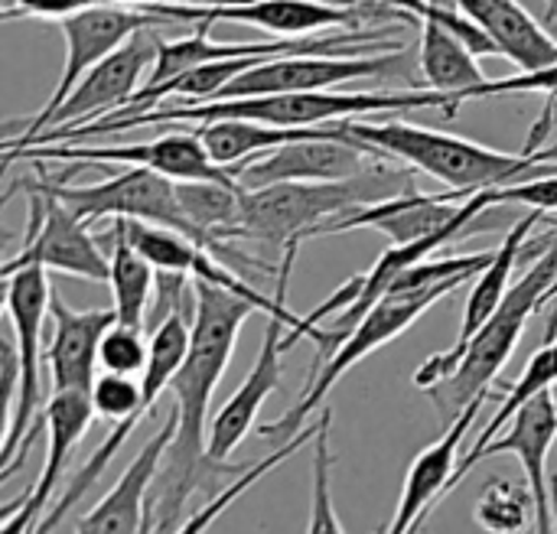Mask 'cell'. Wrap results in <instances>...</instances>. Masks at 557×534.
<instances>
[{"mask_svg":"<svg viewBox=\"0 0 557 534\" xmlns=\"http://www.w3.org/2000/svg\"><path fill=\"white\" fill-rule=\"evenodd\" d=\"M473 519L486 534H525L539 519L535 496L529 486L490 480L483 486V496L476 499Z\"/></svg>","mask_w":557,"mask_h":534,"instance_id":"4316f807","label":"cell"},{"mask_svg":"<svg viewBox=\"0 0 557 534\" xmlns=\"http://www.w3.org/2000/svg\"><path fill=\"white\" fill-rule=\"evenodd\" d=\"M196 313L189 352L170 382L176 434L163 454L160 473L153 480L150 509H153V534H173L186 519V506L193 493L212 489L219 480H235L255 463H219L209 454V405L212 395L232 362L238 333L251 310H258L248 297H238L209 281H193Z\"/></svg>","mask_w":557,"mask_h":534,"instance_id":"6da1fadb","label":"cell"},{"mask_svg":"<svg viewBox=\"0 0 557 534\" xmlns=\"http://www.w3.org/2000/svg\"><path fill=\"white\" fill-rule=\"evenodd\" d=\"M72 160V163H124V166H147L176 183L212 179V183H238L232 170L219 166L202 137L196 131H170L163 137L144 144H114V147H78V144H42L23 147L7 153L10 160Z\"/></svg>","mask_w":557,"mask_h":534,"instance_id":"7c38bea8","label":"cell"},{"mask_svg":"<svg viewBox=\"0 0 557 534\" xmlns=\"http://www.w3.org/2000/svg\"><path fill=\"white\" fill-rule=\"evenodd\" d=\"M150 362V339L144 336L140 326H127V323H114L104 339H101V352H98V365L101 372H117V375H144Z\"/></svg>","mask_w":557,"mask_h":534,"instance_id":"f546056e","label":"cell"},{"mask_svg":"<svg viewBox=\"0 0 557 534\" xmlns=\"http://www.w3.org/2000/svg\"><path fill=\"white\" fill-rule=\"evenodd\" d=\"M121 3H131V7H150V0H121Z\"/></svg>","mask_w":557,"mask_h":534,"instance_id":"d590c367","label":"cell"},{"mask_svg":"<svg viewBox=\"0 0 557 534\" xmlns=\"http://www.w3.org/2000/svg\"><path fill=\"white\" fill-rule=\"evenodd\" d=\"M343 134L362 147H372L382 157L401 160L411 170L428 173L441 186L450 189L457 202L509 186L516 179H535L557 173V163L545 160V150L539 153H503L493 147H483L476 140H463L434 127H418L405 121H362L349 117L343 121Z\"/></svg>","mask_w":557,"mask_h":534,"instance_id":"3957f363","label":"cell"},{"mask_svg":"<svg viewBox=\"0 0 557 534\" xmlns=\"http://www.w3.org/2000/svg\"><path fill=\"white\" fill-rule=\"evenodd\" d=\"M209 7H176V3H150L160 13L186 23V20H225V23H245L255 29H268L274 36H313L333 26H356L366 20L369 7L362 10H343L330 7L323 0H206Z\"/></svg>","mask_w":557,"mask_h":534,"instance_id":"2e32d148","label":"cell"},{"mask_svg":"<svg viewBox=\"0 0 557 534\" xmlns=\"http://www.w3.org/2000/svg\"><path fill=\"white\" fill-rule=\"evenodd\" d=\"M463 284H470V281H467V277L447 281V284H437V287L421 290V294L388 290V294L359 320V326L339 343V349H336L326 362H320L317 375H313L310 385L304 388V398H300L284 418H277V421H271V424H261L258 434L268 437V440H274V444H287L290 437H297V434L307 427L310 414L323 411L326 395L333 392V385H336L349 369H356L366 356H372V352H379L382 346H388L392 339H398V336H401L411 323H418L437 300L450 297V294H454L457 287H463Z\"/></svg>","mask_w":557,"mask_h":534,"instance_id":"5b68a950","label":"cell"},{"mask_svg":"<svg viewBox=\"0 0 557 534\" xmlns=\"http://www.w3.org/2000/svg\"><path fill=\"white\" fill-rule=\"evenodd\" d=\"M486 398L473 401L457 421L447 424V431H444L441 440H434L424 454L414 457V463L408 467V476H405V489H401L398 512H395L392 525L382 529V534H418L424 529V522L434 516V509L447 499V486H450V480L457 473L463 440L470 434V424L483 411Z\"/></svg>","mask_w":557,"mask_h":534,"instance_id":"d6986e66","label":"cell"},{"mask_svg":"<svg viewBox=\"0 0 557 534\" xmlns=\"http://www.w3.org/2000/svg\"><path fill=\"white\" fill-rule=\"evenodd\" d=\"M160 42H163V36L157 29L134 33L117 52H111L104 62H98L78 82V88L49 117L46 131L85 127V124H95V121L121 111L144 88V82H147V75L153 69V59H157Z\"/></svg>","mask_w":557,"mask_h":534,"instance_id":"5bb4252c","label":"cell"},{"mask_svg":"<svg viewBox=\"0 0 557 534\" xmlns=\"http://www.w3.org/2000/svg\"><path fill=\"white\" fill-rule=\"evenodd\" d=\"M323 3H330V7H343V10H362L369 0H323Z\"/></svg>","mask_w":557,"mask_h":534,"instance_id":"836d02e7","label":"cell"},{"mask_svg":"<svg viewBox=\"0 0 557 534\" xmlns=\"http://www.w3.org/2000/svg\"><path fill=\"white\" fill-rule=\"evenodd\" d=\"M49 320H52V343L46 349V365L52 378V392H91L98 369V352L104 333L117 323L111 310H75L69 307L59 290L52 287L49 297Z\"/></svg>","mask_w":557,"mask_h":534,"instance_id":"ac0fdd59","label":"cell"},{"mask_svg":"<svg viewBox=\"0 0 557 534\" xmlns=\"http://www.w3.org/2000/svg\"><path fill=\"white\" fill-rule=\"evenodd\" d=\"M111 297L117 323L147 330L150 297H153V264L134 245L127 219H111Z\"/></svg>","mask_w":557,"mask_h":534,"instance_id":"484cf974","label":"cell"},{"mask_svg":"<svg viewBox=\"0 0 557 534\" xmlns=\"http://www.w3.org/2000/svg\"><path fill=\"white\" fill-rule=\"evenodd\" d=\"M333 414L330 408L320 411V431L313 437V473H310V522L307 534H346L333 506V447H330Z\"/></svg>","mask_w":557,"mask_h":534,"instance_id":"83f0119b","label":"cell"},{"mask_svg":"<svg viewBox=\"0 0 557 534\" xmlns=\"http://www.w3.org/2000/svg\"><path fill=\"white\" fill-rule=\"evenodd\" d=\"M95 408L91 398L85 392H52L42 421L49 431V444H46V463L42 473L36 480V486L23 496V512L39 525L42 516L49 512V502L55 496V486L75 454V447L82 444V437L88 434L91 421H95Z\"/></svg>","mask_w":557,"mask_h":534,"instance_id":"44dd1931","label":"cell"},{"mask_svg":"<svg viewBox=\"0 0 557 534\" xmlns=\"http://www.w3.org/2000/svg\"><path fill=\"white\" fill-rule=\"evenodd\" d=\"M382 10H385V16H401V20L418 23V29H421L418 62H421V75H424L428 88L447 91V95L457 98V104H463V91L486 82V75H483V69L476 62L480 55L467 42H460L454 33L441 29L431 20H418V16H411V13H405L398 7H388V3H382Z\"/></svg>","mask_w":557,"mask_h":534,"instance_id":"603a6c76","label":"cell"},{"mask_svg":"<svg viewBox=\"0 0 557 534\" xmlns=\"http://www.w3.org/2000/svg\"><path fill=\"white\" fill-rule=\"evenodd\" d=\"M525 91L557 95V59L552 65L539 69V72H519L512 78H486L483 85L463 91V101H470V98H496V95H525Z\"/></svg>","mask_w":557,"mask_h":534,"instance_id":"1f68e13d","label":"cell"},{"mask_svg":"<svg viewBox=\"0 0 557 534\" xmlns=\"http://www.w3.org/2000/svg\"><path fill=\"white\" fill-rule=\"evenodd\" d=\"M29 189V225L23 251L13 254L3 264V274L39 264L55 274L108 284L111 281V258L101 254L98 241L88 232V222H82L52 189H46L39 179L26 183Z\"/></svg>","mask_w":557,"mask_h":534,"instance_id":"9c48e42d","label":"cell"},{"mask_svg":"<svg viewBox=\"0 0 557 534\" xmlns=\"http://www.w3.org/2000/svg\"><path fill=\"white\" fill-rule=\"evenodd\" d=\"M405 49L385 52H336V55H281L235 75L212 101L225 98H255V95H284V91H326L349 82H372L385 75H408Z\"/></svg>","mask_w":557,"mask_h":534,"instance_id":"30bf717a","label":"cell"},{"mask_svg":"<svg viewBox=\"0 0 557 534\" xmlns=\"http://www.w3.org/2000/svg\"><path fill=\"white\" fill-rule=\"evenodd\" d=\"M114 3V0H13L3 7V20H69L75 13H85L91 7Z\"/></svg>","mask_w":557,"mask_h":534,"instance_id":"d6a6232c","label":"cell"},{"mask_svg":"<svg viewBox=\"0 0 557 534\" xmlns=\"http://www.w3.org/2000/svg\"><path fill=\"white\" fill-rule=\"evenodd\" d=\"M297 339H300V333L290 330L284 320H277V316L268 320V330H264V339H261V349H258L251 372L245 375V382L232 392V398L212 418V427H209L212 460L228 463V457L258 427V414H261L264 401L281 388V359Z\"/></svg>","mask_w":557,"mask_h":534,"instance_id":"e0dca14e","label":"cell"},{"mask_svg":"<svg viewBox=\"0 0 557 534\" xmlns=\"http://www.w3.org/2000/svg\"><path fill=\"white\" fill-rule=\"evenodd\" d=\"M7 284V313H10V326H13V339L20 349V365H23V385H20V398L16 408L7 414V437H3V473L0 480L7 483L16 470L20 460L29 454L42 421H36V408L42 401V339H46V320H49V271L39 264H26L16 268L10 274H3Z\"/></svg>","mask_w":557,"mask_h":534,"instance_id":"8992f818","label":"cell"},{"mask_svg":"<svg viewBox=\"0 0 557 534\" xmlns=\"http://www.w3.org/2000/svg\"><path fill=\"white\" fill-rule=\"evenodd\" d=\"M173 434H176V411L170 408L160 431L124 467L117 483L95 502V509H88L78 519L75 534H153L150 493Z\"/></svg>","mask_w":557,"mask_h":534,"instance_id":"9a60e30c","label":"cell"},{"mask_svg":"<svg viewBox=\"0 0 557 534\" xmlns=\"http://www.w3.org/2000/svg\"><path fill=\"white\" fill-rule=\"evenodd\" d=\"M557 385V303H555V313H552V323H548V339L532 352V359L525 362V372H522V378L516 382V385H509V392H506V398H503V405L496 408V414L490 418V424L483 427V434L473 440V447L467 450V457L457 463V473H454V480H450V486H447V496L467 480V473L476 467V460H480V454L493 444V437L516 418V411L522 408V405H529L535 395H542V392H552Z\"/></svg>","mask_w":557,"mask_h":534,"instance_id":"cb8c5ba5","label":"cell"},{"mask_svg":"<svg viewBox=\"0 0 557 534\" xmlns=\"http://www.w3.org/2000/svg\"><path fill=\"white\" fill-rule=\"evenodd\" d=\"M379 160H392V157H382L372 147L349 140L343 134V121H336L330 134L290 140L248 160L235 173V179L242 189H264L277 183H330V179L359 176L372 170Z\"/></svg>","mask_w":557,"mask_h":534,"instance_id":"4fadbf2b","label":"cell"},{"mask_svg":"<svg viewBox=\"0 0 557 534\" xmlns=\"http://www.w3.org/2000/svg\"><path fill=\"white\" fill-rule=\"evenodd\" d=\"M539 219H542V212L532 209V212H529L525 219H519V222L506 232V238L496 245L493 261H490V264L473 277V284H470V297H467V307H463V323H460L457 343H454L450 349L431 356V359L414 372V378H411L414 388L428 392V388H434L437 382H444L447 375L457 372V365H460V359H463L470 339L486 326V320H490V316L496 313V307L506 300V294H509V287H512V271H516L519 258H532V261H535V258L548 248L552 235H545V238H529L532 228L539 225Z\"/></svg>","mask_w":557,"mask_h":534,"instance_id":"8fae6325","label":"cell"},{"mask_svg":"<svg viewBox=\"0 0 557 534\" xmlns=\"http://www.w3.org/2000/svg\"><path fill=\"white\" fill-rule=\"evenodd\" d=\"M414 170L392 166V160H379L372 170L330 179V183H277L264 189H242V219L232 238H255L268 248L304 245L307 238H320V232L362 209L401 193H414Z\"/></svg>","mask_w":557,"mask_h":534,"instance_id":"7a4b0ae2","label":"cell"},{"mask_svg":"<svg viewBox=\"0 0 557 534\" xmlns=\"http://www.w3.org/2000/svg\"><path fill=\"white\" fill-rule=\"evenodd\" d=\"M557 440V398L555 388L552 392H542L535 395L529 405H522L516 411V418L509 421V431L493 440L480 460H490V457H503V454H512L522 470H525V486L532 489L535 496V534H555V509H552V493H548V454ZM476 460V463H480Z\"/></svg>","mask_w":557,"mask_h":534,"instance_id":"ffe728a7","label":"cell"},{"mask_svg":"<svg viewBox=\"0 0 557 534\" xmlns=\"http://www.w3.org/2000/svg\"><path fill=\"white\" fill-rule=\"evenodd\" d=\"M493 206H525L539 212H557V173L535 176V179H516L509 186L490 189Z\"/></svg>","mask_w":557,"mask_h":534,"instance_id":"4dcf8cb0","label":"cell"},{"mask_svg":"<svg viewBox=\"0 0 557 534\" xmlns=\"http://www.w3.org/2000/svg\"><path fill=\"white\" fill-rule=\"evenodd\" d=\"M39 183L46 189H52L88 225L98 219L147 222V225L173 228L215 254V245L186 219L180 196H176V179H170L157 170L127 166L124 173H117L104 183H91V186H65L62 179H49L46 173H39Z\"/></svg>","mask_w":557,"mask_h":534,"instance_id":"ba28073f","label":"cell"},{"mask_svg":"<svg viewBox=\"0 0 557 534\" xmlns=\"http://www.w3.org/2000/svg\"><path fill=\"white\" fill-rule=\"evenodd\" d=\"M170 23H176V20L160 13L157 7H131V3H121V0L101 3V7H91L85 13H75V16L62 20L59 29L65 36V65H62V75H59V85L49 95V101L33 114V121H26V127L16 137L3 140V150L36 137V134H42L49 117L78 88V82L98 62H104L111 52H117L134 33H140V29H163Z\"/></svg>","mask_w":557,"mask_h":534,"instance_id":"52a82bcc","label":"cell"},{"mask_svg":"<svg viewBox=\"0 0 557 534\" xmlns=\"http://www.w3.org/2000/svg\"><path fill=\"white\" fill-rule=\"evenodd\" d=\"M557 294V228L552 232L548 248L532 261V268L509 287L506 300L486 320V326L470 339L460 365L454 375L428 388L424 395L437 408V414L450 424L457 421L473 401L490 395V385L499 378L506 362L522 343V333L535 310Z\"/></svg>","mask_w":557,"mask_h":534,"instance_id":"277c9868","label":"cell"},{"mask_svg":"<svg viewBox=\"0 0 557 534\" xmlns=\"http://www.w3.org/2000/svg\"><path fill=\"white\" fill-rule=\"evenodd\" d=\"M467 16H473L496 52L516 62L522 72H539L557 59V39L519 3V0H454Z\"/></svg>","mask_w":557,"mask_h":534,"instance_id":"7402d4cb","label":"cell"},{"mask_svg":"<svg viewBox=\"0 0 557 534\" xmlns=\"http://www.w3.org/2000/svg\"><path fill=\"white\" fill-rule=\"evenodd\" d=\"M545 160H552V163H557V144H552V147H545Z\"/></svg>","mask_w":557,"mask_h":534,"instance_id":"e575fe53","label":"cell"},{"mask_svg":"<svg viewBox=\"0 0 557 534\" xmlns=\"http://www.w3.org/2000/svg\"><path fill=\"white\" fill-rule=\"evenodd\" d=\"M7 3H13V0H3V7H7Z\"/></svg>","mask_w":557,"mask_h":534,"instance_id":"8d00e7d4","label":"cell"},{"mask_svg":"<svg viewBox=\"0 0 557 534\" xmlns=\"http://www.w3.org/2000/svg\"><path fill=\"white\" fill-rule=\"evenodd\" d=\"M91 408L104 421H127L134 414H147L150 405L144 401V382L137 375H117V372H101L88 392Z\"/></svg>","mask_w":557,"mask_h":534,"instance_id":"f1b7e54d","label":"cell"},{"mask_svg":"<svg viewBox=\"0 0 557 534\" xmlns=\"http://www.w3.org/2000/svg\"><path fill=\"white\" fill-rule=\"evenodd\" d=\"M333 124H323V127H274V124H258V121H206L196 127V134L202 137L209 157L238 173L248 160L281 147V144H290V140H304V137H320V134H330Z\"/></svg>","mask_w":557,"mask_h":534,"instance_id":"d4e9b609","label":"cell"}]
</instances>
